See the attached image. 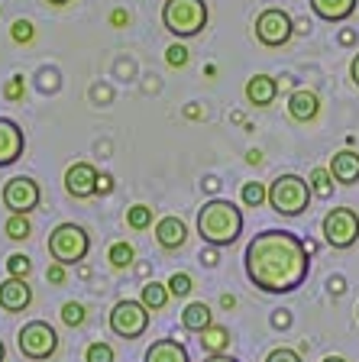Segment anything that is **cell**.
Segmentation results:
<instances>
[{
    "mask_svg": "<svg viewBox=\"0 0 359 362\" xmlns=\"http://www.w3.org/2000/svg\"><path fill=\"white\" fill-rule=\"evenodd\" d=\"M243 265H246V279L262 294H292L307 281L311 252L301 236L288 230H262L246 243Z\"/></svg>",
    "mask_w": 359,
    "mask_h": 362,
    "instance_id": "cell-1",
    "label": "cell"
},
{
    "mask_svg": "<svg viewBox=\"0 0 359 362\" xmlns=\"http://www.w3.org/2000/svg\"><path fill=\"white\" fill-rule=\"evenodd\" d=\"M198 233L207 246H233L243 233V211H239L233 201L224 197H214L198 211Z\"/></svg>",
    "mask_w": 359,
    "mask_h": 362,
    "instance_id": "cell-2",
    "label": "cell"
},
{
    "mask_svg": "<svg viewBox=\"0 0 359 362\" xmlns=\"http://www.w3.org/2000/svg\"><path fill=\"white\" fill-rule=\"evenodd\" d=\"M210 10L204 0H165L162 4V26L175 39H191L207 26Z\"/></svg>",
    "mask_w": 359,
    "mask_h": 362,
    "instance_id": "cell-3",
    "label": "cell"
},
{
    "mask_svg": "<svg viewBox=\"0 0 359 362\" xmlns=\"http://www.w3.org/2000/svg\"><path fill=\"white\" fill-rule=\"evenodd\" d=\"M311 185L301 175H278L269 185V207L278 217H301L311 204Z\"/></svg>",
    "mask_w": 359,
    "mask_h": 362,
    "instance_id": "cell-4",
    "label": "cell"
},
{
    "mask_svg": "<svg viewBox=\"0 0 359 362\" xmlns=\"http://www.w3.org/2000/svg\"><path fill=\"white\" fill-rule=\"evenodd\" d=\"M88 249H91V236H88V230L78 223H59L52 233H49V256L59 265L84 262Z\"/></svg>",
    "mask_w": 359,
    "mask_h": 362,
    "instance_id": "cell-5",
    "label": "cell"
},
{
    "mask_svg": "<svg viewBox=\"0 0 359 362\" xmlns=\"http://www.w3.org/2000/svg\"><path fill=\"white\" fill-rule=\"evenodd\" d=\"M16 346L26 359L33 362H45L52 359L55 349H59V333L55 327H49L45 320H30V324H23L20 337H16Z\"/></svg>",
    "mask_w": 359,
    "mask_h": 362,
    "instance_id": "cell-6",
    "label": "cell"
},
{
    "mask_svg": "<svg viewBox=\"0 0 359 362\" xmlns=\"http://www.w3.org/2000/svg\"><path fill=\"white\" fill-rule=\"evenodd\" d=\"M321 233H324V243L334 249H350L356 246L359 240V214L353 207H334L327 211L321 223Z\"/></svg>",
    "mask_w": 359,
    "mask_h": 362,
    "instance_id": "cell-7",
    "label": "cell"
},
{
    "mask_svg": "<svg viewBox=\"0 0 359 362\" xmlns=\"http://www.w3.org/2000/svg\"><path fill=\"white\" fill-rule=\"evenodd\" d=\"M146 327H149V310H146V304L142 301H130V298H123V301L113 304L110 310V333L120 339H136L146 333Z\"/></svg>",
    "mask_w": 359,
    "mask_h": 362,
    "instance_id": "cell-8",
    "label": "cell"
},
{
    "mask_svg": "<svg viewBox=\"0 0 359 362\" xmlns=\"http://www.w3.org/2000/svg\"><path fill=\"white\" fill-rule=\"evenodd\" d=\"M295 36V23L282 7H266L256 16V39L269 49H278Z\"/></svg>",
    "mask_w": 359,
    "mask_h": 362,
    "instance_id": "cell-9",
    "label": "cell"
},
{
    "mask_svg": "<svg viewBox=\"0 0 359 362\" xmlns=\"http://www.w3.org/2000/svg\"><path fill=\"white\" fill-rule=\"evenodd\" d=\"M4 207H7L10 214H26L36 211L39 201H42V191H39V185L30 178V175H16V178H10L7 185H4Z\"/></svg>",
    "mask_w": 359,
    "mask_h": 362,
    "instance_id": "cell-10",
    "label": "cell"
},
{
    "mask_svg": "<svg viewBox=\"0 0 359 362\" xmlns=\"http://www.w3.org/2000/svg\"><path fill=\"white\" fill-rule=\"evenodd\" d=\"M65 191L72 197H78V201L98 194V168L91 165V162H75L65 172Z\"/></svg>",
    "mask_w": 359,
    "mask_h": 362,
    "instance_id": "cell-11",
    "label": "cell"
},
{
    "mask_svg": "<svg viewBox=\"0 0 359 362\" xmlns=\"http://www.w3.org/2000/svg\"><path fill=\"white\" fill-rule=\"evenodd\" d=\"M23 149H26V136H23L20 123L0 117V168L13 165L16 158L23 156Z\"/></svg>",
    "mask_w": 359,
    "mask_h": 362,
    "instance_id": "cell-12",
    "label": "cell"
},
{
    "mask_svg": "<svg viewBox=\"0 0 359 362\" xmlns=\"http://www.w3.org/2000/svg\"><path fill=\"white\" fill-rule=\"evenodd\" d=\"M33 304V288L26 285V279H4L0 281V308L7 314H20Z\"/></svg>",
    "mask_w": 359,
    "mask_h": 362,
    "instance_id": "cell-13",
    "label": "cell"
},
{
    "mask_svg": "<svg viewBox=\"0 0 359 362\" xmlns=\"http://www.w3.org/2000/svg\"><path fill=\"white\" fill-rule=\"evenodd\" d=\"M288 113H292L295 123L317 120V113H321V98H317L311 88H295L292 98H288Z\"/></svg>",
    "mask_w": 359,
    "mask_h": 362,
    "instance_id": "cell-14",
    "label": "cell"
},
{
    "mask_svg": "<svg viewBox=\"0 0 359 362\" xmlns=\"http://www.w3.org/2000/svg\"><path fill=\"white\" fill-rule=\"evenodd\" d=\"M327 172H330V178L337 181V185H356L359 181V152H353V149L334 152Z\"/></svg>",
    "mask_w": 359,
    "mask_h": 362,
    "instance_id": "cell-15",
    "label": "cell"
},
{
    "mask_svg": "<svg viewBox=\"0 0 359 362\" xmlns=\"http://www.w3.org/2000/svg\"><path fill=\"white\" fill-rule=\"evenodd\" d=\"M156 240L162 249H181L188 243V223L181 217H175V214H169V217H162L156 223Z\"/></svg>",
    "mask_w": 359,
    "mask_h": 362,
    "instance_id": "cell-16",
    "label": "cell"
},
{
    "mask_svg": "<svg viewBox=\"0 0 359 362\" xmlns=\"http://www.w3.org/2000/svg\"><path fill=\"white\" fill-rule=\"evenodd\" d=\"M278 98V81L272 75H253L246 81V100L253 107H269Z\"/></svg>",
    "mask_w": 359,
    "mask_h": 362,
    "instance_id": "cell-17",
    "label": "cell"
},
{
    "mask_svg": "<svg viewBox=\"0 0 359 362\" xmlns=\"http://www.w3.org/2000/svg\"><path fill=\"white\" fill-rule=\"evenodd\" d=\"M356 4L359 0H311V10L327 23H343L356 13Z\"/></svg>",
    "mask_w": 359,
    "mask_h": 362,
    "instance_id": "cell-18",
    "label": "cell"
},
{
    "mask_svg": "<svg viewBox=\"0 0 359 362\" xmlns=\"http://www.w3.org/2000/svg\"><path fill=\"white\" fill-rule=\"evenodd\" d=\"M146 362H191V356L178 339H156L146 349Z\"/></svg>",
    "mask_w": 359,
    "mask_h": 362,
    "instance_id": "cell-19",
    "label": "cell"
},
{
    "mask_svg": "<svg viewBox=\"0 0 359 362\" xmlns=\"http://www.w3.org/2000/svg\"><path fill=\"white\" fill-rule=\"evenodd\" d=\"M210 324H214V320H210V308L204 301H191L181 310V327H185V330L201 333V330H207Z\"/></svg>",
    "mask_w": 359,
    "mask_h": 362,
    "instance_id": "cell-20",
    "label": "cell"
},
{
    "mask_svg": "<svg viewBox=\"0 0 359 362\" xmlns=\"http://www.w3.org/2000/svg\"><path fill=\"white\" fill-rule=\"evenodd\" d=\"M198 337H201L204 353H210V356H227V346H230V330H227V327L210 324L207 330H201Z\"/></svg>",
    "mask_w": 359,
    "mask_h": 362,
    "instance_id": "cell-21",
    "label": "cell"
},
{
    "mask_svg": "<svg viewBox=\"0 0 359 362\" xmlns=\"http://www.w3.org/2000/svg\"><path fill=\"white\" fill-rule=\"evenodd\" d=\"M169 298H172V294H169V285H162V281H146V285H142V291H139V301L146 304V310H162L165 304H169Z\"/></svg>",
    "mask_w": 359,
    "mask_h": 362,
    "instance_id": "cell-22",
    "label": "cell"
},
{
    "mask_svg": "<svg viewBox=\"0 0 359 362\" xmlns=\"http://www.w3.org/2000/svg\"><path fill=\"white\" fill-rule=\"evenodd\" d=\"M4 233H7V240H13V243L30 240V233H33L30 217H23V214H10L7 223H4Z\"/></svg>",
    "mask_w": 359,
    "mask_h": 362,
    "instance_id": "cell-23",
    "label": "cell"
},
{
    "mask_svg": "<svg viewBox=\"0 0 359 362\" xmlns=\"http://www.w3.org/2000/svg\"><path fill=\"white\" fill-rule=\"evenodd\" d=\"M133 259H136V249L130 246L127 240H117L110 246V252H107V262H110L113 269H130V265H133Z\"/></svg>",
    "mask_w": 359,
    "mask_h": 362,
    "instance_id": "cell-24",
    "label": "cell"
},
{
    "mask_svg": "<svg viewBox=\"0 0 359 362\" xmlns=\"http://www.w3.org/2000/svg\"><path fill=\"white\" fill-rule=\"evenodd\" d=\"M307 185H311V194L324 197V201L334 194V178H330L327 168H314V172H311V178H307Z\"/></svg>",
    "mask_w": 359,
    "mask_h": 362,
    "instance_id": "cell-25",
    "label": "cell"
},
{
    "mask_svg": "<svg viewBox=\"0 0 359 362\" xmlns=\"http://www.w3.org/2000/svg\"><path fill=\"white\" fill-rule=\"evenodd\" d=\"M127 226L130 230H146L152 226V207L149 204H133L127 211Z\"/></svg>",
    "mask_w": 359,
    "mask_h": 362,
    "instance_id": "cell-26",
    "label": "cell"
},
{
    "mask_svg": "<svg viewBox=\"0 0 359 362\" xmlns=\"http://www.w3.org/2000/svg\"><path fill=\"white\" fill-rule=\"evenodd\" d=\"M243 204H246V207H262V204H269V188L259 185V181H246V185H243Z\"/></svg>",
    "mask_w": 359,
    "mask_h": 362,
    "instance_id": "cell-27",
    "label": "cell"
},
{
    "mask_svg": "<svg viewBox=\"0 0 359 362\" xmlns=\"http://www.w3.org/2000/svg\"><path fill=\"white\" fill-rule=\"evenodd\" d=\"M62 320H65L68 327H81L84 320H88V310H84L81 301H65L62 304Z\"/></svg>",
    "mask_w": 359,
    "mask_h": 362,
    "instance_id": "cell-28",
    "label": "cell"
},
{
    "mask_svg": "<svg viewBox=\"0 0 359 362\" xmlns=\"http://www.w3.org/2000/svg\"><path fill=\"white\" fill-rule=\"evenodd\" d=\"M191 288H195V281H191L188 272H175L172 279H169V294H172V298H188Z\"/></svg>",
    "mask_w": 359,
    "mask_h": 362,
    "instance_id": "cell-29",
    "label": "cell"
},
{
    "mask_svg": "<svg viewBox=\"0 0 359 362\" xmlns=\"http://www.w3.org/2000/svg\"><path fill=\"white\" fill-rule=\"evenodd\" d=\"M7 272H10V279H26L33 272V262L23 252H13V256H7Z\"/></svg>",
    "mask_w": 359,
    "mask_h": 362,
    "instance_id": "cell-30",
    "label": "cell"
},
{
    "mask_svg": "<svg viewBox=\"0 0 359 362\" xmlns=\"http://www.w3.org/2000/svg\"><path fill=\"white\" fill-rule=\"evenodd\" d=\"M84 362H113V346L110 343H91L84 349Z\"/></svg>",
    "mask_w": 359,
    "mask_h": 362,
    "instance_id": "cell-31",
    "label": "cell"
},
{
    "mask_svg": "<svg viewBox=\"0 0 359 362\" xmlns=\"http://www.w3.org/2000/svg\"><path fill=\"white\" fill-rule=\"evenodd\" d=\"M10 36H13V42H33V36H36V33H33V23L30 20H16L13 23V30H10Z\"/></svg>",
    "mask_w": 359,
    "mask_h": 362,
    "instance_id": "cell-32",
    "label": "cell"
},
{
    "mask_svg": "<svg viewBox=\"0 0 359 362\" xmlns=\"http://www.w3.org/2000/svg\"><path fill=\"white\" fill-rule=\"evenodd\" d=\"M23 94H26V81H23V75H13L7 84H4V98L7 100H23Z\"/></svg>",
    "mask_w": 359,
    "mask_h": 362,
    "instance_id": "cell-33",
    "label": "cell"
},
{
    "mask_svg": "<svg viewBox=\"0 0 359 362\" xmlns=\"http://www.w3.org/2000/svg\"><path fill=\"white\" fill-rule=\"evenodd\" d=\"M165 62L172 68H181V65H188V49L181 42H175V45H169L165 49Z\"/></svg>",
    "mask_w": 359,
    "mask_h": 362,
    "instance_id": "cell-34",
    "label": "cell"
},
{
    "mask_svg": "<svg viewBox=\"0 0 359 362\" xmlns=\"http://www.w3.org/2000/svg\"><path fill=\"white\" fill-rule=\"evenodd\" d=\"M266 362H301V356L295 353V349H288V346H278V349H272V353L266 356Z\"/></svg>",
    "mask_w": 359,
    "mask_h": 362,
    "instance_id": "cell-35",
    "label": "cell"
},
{
    "mask_svg": "<svg viewBox=\"0 0 359 362\" xmlns=\"http://www.w3.org/2000/svg\"><path fill=\"white\" fill-rule=\"evenodd\" d=\"M45 279L52 281V285H62V281H65V265L52 262V265H49V272H45Z\"/></svg>",
    "mask_w": 359,
    "mask_h": 362,
    "instance_id": "cell-36",
    "label": "cell"
},
{
    "mask_svg": "<svg viewBox=\"0 0 359 362\" xmlns=\"http://www.w3.org/2000/svg\"><path fill=\"white\" fill-rule=\"evenodd\" d=\"M110 191H113V178L101 172V175H98V194H110Z\"/></svg>",
    "mask_w": 359,
    "mask_h": 362,
    "instance_id": "cell-37",
    "label": "cell"
},
{
    "mask_svg": "<svg viewBox=\"0 0 359 362\" xmlns=\"http://www.w3.org/2000/svg\"><path fill=\"white\" fill-rule=\"evenodd\" d=\"M272 324H275V327H288V324H292V317H288V310H275V317H272Z\"/></svg>",
    "mask_w": 359,
    "mask_h": 362,
    "instance_id": "cell-38",
    "label": "cell"
},
{
    "mask_svg": "<svg viewBox=\"0 0 359 362\" xmlns=\"http://www.w3.org/2000/svg\"><path fill=\"white\" fill-rule=\"evenodd\" d=\"M110 23H113V26H127L130 16L123 13V10H113V13H110Z\"/></svg>",
    "mask_w": 359,
    "mask_h": 362,
    "instance_id": "cell-39",
    "label": "cell"
},
{
    "mask_svg": "<svg viewBox=\"0 0 359 362\" xmlns=\"http://www.w3.org/2000/svg\"><path fill=\"white\" fill-rule=\"evenodd\" d=\"M350 78H353V84L359 88V52L353 55V62H350Z\"/></svg>",
    "mask_w": 359,
    "mask_h": 362,
    "instance_id": "cell-40",
    "label": "cell"
},
{
    "mask_svg": "<svg viewBox=\"0 0 359 362\" xmlns=\"http://www.w3.org/2000/svg\"><path fill=\"white\" fill-rule=\"evenodd\" d=\"M246 162H249V165H259V162H262V152L259 149H249L246 152Z\"/></svg>",
    "mask_w": 359,
    "mask_h": 362,
    "instance_id": "cell-41",
    "label": "cell"
},
{
    "mask_svg": "<svg viewBox=\"0 0 359 362\" xmlns=\"http://www.w3.org/2000/svg\"><path fill=\"white\" fill-rule=\"evenodd\" d=\"M220 304L230 310V308H237V298H233V294H224V298H220Z\"/></svg>",
    "mask_w": 359,
    "mask_h": 362,
    "instance_id": "cell-42",
    "label": "cell"
},
{
    "mask_svg": "<svg viewBox=\"0 0 359 362\" xmlns=\"http://www.w3.org/2000/svg\"><path fill=\"white\" fill-rule=\"evenodd\" d=\"M353 39H356V33H350V30H343V33H340V42H343V45H350Z\"/></svg>",
    "mask_w": 359,
    "mask_h": 362,
    "instance_id": "cell-43",
    "label": "cell"
},
{
    "mask_svg": "<svg viewBox=\"0 0 359 362\" xmlns=\"http://www.w3.org/2000/svg\"><path fill=\"white\" fill-rule=\"evenodd\" d=\"M188 117H191V120H198V117H201V110H198V104H188Z\"/></svg>",
    "mask_w": 359,
    "mask_h": 362,
    "instance_id": "cell-44",
    "label": "cell"
},
{
    "mask_svg": "<svg viewBox=\"0 0 359 362\" xmlns=\"http://www.w3.org/2000/svg\"><path fill=\"white\" fill-rule=\"evenodd\" d=\"M204 362H237V359H230V356H207Z\"/></svg>",
    "mask_w": 359,
    "mask_h": 362,
    "instance_id": "cell-45",
    "label": "cell"
},
{
    "mask_svg": "<svg viewBox=\"0 0 359 362\" xmlns=\"http://www.w3.org/2000/svg\"><path fill=\"white\" fill-rule=\"evenodd\" d=\"M45 4H52V7H65V4H72V0H45Z\"/></svg>",
    "mask_w": 359,
    "mask_h": 362,
    "instance_id": "cell-46",
    "label": "cell"
},
{
    "mask_svg": "<svg viewBox=\"0 0 359 362\" xmlns=\"http://www.w3.org/2000/svg\"><path fill=\"white\" fill-rule=\"evenodd\" d=\"M324 362H346V359H343V356H327Z\"/></svg>",
    "mask_w": 359,
    "mask_h": 362,
    "instance_id": "cell-47",
    "label": "cell"
},
{
    "mask_svg": "<svg viewBox=\"0 0 359 362\" xmlns=\"http://www.w3.org/2000/svg\"><path fill=\"white\" fill-rule=\"evenodd\" d=\"M4 356H7V349H4V339H0V362H4Z\"/></svg>",
    "mask_w": 359,
    "mask_h": 362,
    "instance_id": "cell-48",
    "label": "cell"
},
{
    "mask_svg": "<svg viewBox=\"0 0 359 362\" xmlns=\"http://www.w3.org/2000/svg\"><path fill=\"white\" fill-rule=\"evenodd\" d=\"M356 317H359V308H356Z\"/></svg>",
    "mask_w": 359,
    "mask_h": 362,
    "instance_id": "cell-49",
    "label": "cell"
}]
</instances>
